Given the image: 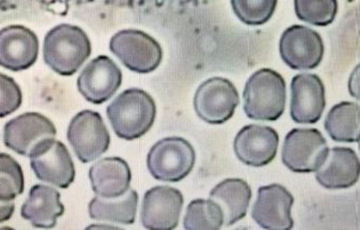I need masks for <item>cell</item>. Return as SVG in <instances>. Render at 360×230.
Masks as SVG:
<instances>
[{"label":"cell","instance_id":"cell-1","mask_svg":"<svg viewBox=\"0 0 360 230\" xmlns=\"http://www.w3.org/2000/svg\"><path fill=\"white\" fill-rule=\"evenodd\" d=\"M107 115L117 137L128 141L136 140L153 126L155 101L141 88H129L112 101Z\"/></svg>","mask_w":360,"mask_h":230},{"label":"cell","instance_id":"cell-2","mask_svg":"<svg viewBox=\"0 0 360 230\" xmlns=\"http://www.w3.org/2000/svg\"><path fill=\"white\" fill-rule=\"evenodd\" d=\"M91 53L92 46L88 35L75 25H57L44 37V62L59 75H74Z\"/></svg>","mask_w":360,"mask_h":230},{"label":"cell","instance_id":"cell-3","mask_svg":"<svg viewBox=\"0 0 360 230\" xmlns=\"http://www.w3.org/2000/svg\"><path fill=\"white\" fill-rule=\"evenodd\" d=\"M243 109L248 118L276 121L285 113L287 86L281 74L271 69L255 72L245 83Z\"/></svg>","mask_w":360,"mask_h":230},{"label":"cell","instance_id":"cell-4","mask_svg":"<svg viewBox=\"0 0 360 230\" xmlns=\"http://www.w3.org/2000/svg\"><path fill=\"white\" fill-rule=\"evenodd\" d=\"M196 161V154L188 141L170 137L158 141L148 154L147 165L156 180L179 182L190 175Z\"/></svg>","mask_w":360,"mask_h":230},{"label":"cell","instance_id":"cell-5","mask_svg":"<svg viewBox=\"0 0 360 230\" xmlns=\"http://www.w3.org/2000/svg\"><path fill=\"white\" fill-rule=\"evenodd\" d=\"M110 50L130 71L149 74L160 67L162 48L151 36L139 29H124L110 40Z\"/></svg>","mask_w":360,"mask_h":230},{"label":"cell","instance_id":"cell-6","mask_svg":"<svg viewBox=\"0 0 360 230\" xmlns=\"http://www.w3.org/2000/svg\"><path fill=\"white\" fill-rule=\"evenodd\" d=\"M327 140L316 128H294L283 145V163L294 172H316L329 153Z\"/></svg>","mask_w":360,"mask_h":230},{"label":"cell","instance_id":"cell-7","mask_svg":"<svg viewBox=\"0 0 360 230\" xmlns=\"http://www.w3.org/2000/svg\"><path fill=\"white\" fill-rule=\"evenodd\" d=\"M56 135V128L46 116L25 113L6 122L4 142L18 155L30 158L46 143L54 140Z\"/></svg>","mask_w":360,"mask_h":230},{"label":"cell","instance_id":"cell-8","mask_svg":"<svg viewBox=\"0 0 360 230\" xmlns=\"http://www.w3.org/2000/svg\"><path fill=\"white\" fill-rule=\"evenodd\" d=\"M67 138L82 163L98 159L107 153L111 143L109 130L101 114L90 109L80 111L71 120Z\"/></svg>","mask_w":360,"mask_h":230},{"label":"cell","instance_id":"cell-9","mask_svg":"<svg viewBox=\"0 0 360 230\" xmlns=\"http://www.w3.org/2000/svg\"><path fill=\"white\" fill-rule=\"evenodd\" d=\"M238 104L237 88L226 78H211L201 83L195 93V111L207 123H224L233 117Z\"/></svg>","mask_w":360,"mask_h":230},{"label":"cell","instance_id":"cell-10","mask_svg":"<svg viewBox=\"0 0 360 230\" xmlns=\"http://www.w3.org/2000/svg\"><path fill=\"white\" fill-rule=\"evenodd\" d=\"M281 59L292 69H313L321 65L325 54L323 38L304 25L288 27L279 42Z\"/></svg>","mask_w":360,"mask_h":230},{"label":"cell","instance_id":"cell-11","mask_svg":"<svg viewBox=\"0 0 360 230\" xmlns=\"http://www.w3.org/2000/svg\"><path fill=\"white\" fill-rule=\"evenodd\" d=\"M120 67L108 56H98L84 67L77 79L80 94L93 104H103L122 86Z\"/></svg>","mask_w":360,"mask_h":230},{"label":"cell","instance_id":"cell-12","mask_svg":"<svg viewBox=\"0 0 360 230\" xmlns=\"http://www.w3.org/2000/svg\"><path fill=\"white\" fill-rule=\"evenodd\" d=\"M184 196L171 187H156L143 197L141 221L146 229L173 230L179 226Z\"/></svg>","mask_w":360,"mask_h":230},{"label":"cell","instance_id":"cell-13","mask_svg":"<svg viewBox=\"0 0 360 230\" xmlns=\"http://www.w3.org/2000/svg\"><path fill=\"white\" fill-rule=\"evenodd\" d=\"M293 204V196L283 185L260 187L257 200L252 208V218L262 229H292L294 226L291 216Z\"/></svg>","mask_w":360,"mask_h":230},{"label":"cell","instance_id":"cell-14","mask_svg":"<svg viewBox=\"0 0 360 230\" xmlns=\"http://www.w3.org/2000/svg\"><path fill=\"white\" fill-rule=\"evenodd\" d=\"M30 159L32 170L42 182L65 189L75 180V165L61 141H50Z\"/></svg>","mask_w":360,"mask_h":230},{"label":"cell","instance_id":"cell-15","mask_svg":"<svg viewBox=\"0 0 360 230\" xmlns=\"http://www.w3.org/2000/svg\"><path fill=\"white\" fill-rule=\"evenodd\" d=\"M326 109L323 82L315 74H300L292 79V120L300 124H315L321 120Z\"/></svg>","mask_w":360,"mask_h":230},{"label":"cell","instance_id":"cell-16","mask_svg":"<svg viewBox=\"0 0 360 230\" xmlns=\"http://www.w3.org/2000/svg\"><path fill=\"white\" fill-rule=\"evenodd\" d=\"M279 136L274 128L250 124L235 137L234 151L239 161L253 168L268 165L276 157Z\"/></svg>","mask_w":360,"mask_h":230},{"label":"cell","instance_id":"cell-17","mask_svg":"<svg viewBox=\"0 0 360 230\" xmlns=\"http://www.w3.org/2000/svg\"><path fill=\"white\" fill-rule=\"evenodd\" d=\"M39 41L23 25L4 27L0 33V65L13 72L30 69L37 60Z\"/></svg>","mask_w":360,"mask_h":230},{"label":"cell","instance_id":"cell-18","mask_svg":"<svg viewBox=\"0 0 360 230\" xmlns=\"http://www.w3.org/2000/svg\"><path fill=\"white\" fill-rule=\"evenodd\" d=\"M360 160L354 149L333 147L316 170L317 182L328 189H345L359 182Z\"/></svg>","mask_w":360,"mask_h":230},{"label":"cell","instance_id":"cell-19","mask_svg":"<svg viewBox=\"0 0 360 230\" xmlns=\"http://www.w3.org/2000/svg\"><path fill=\"white\" fill-rule=\"evenodd\" d=\"M65 210L59 191L46 185L36 184L30 189L29 197L21 206L20 215L36 229H51Z\"/></svg>","mask_w":360,"mask_h":230},{"label":"cell","instance_id":"cell-20","mask_svg":"<svg viewBox=\"0 0 360 230\" xmlns=\"http://www.w3.org/2000/svg\"><path fill=\"white\" fill-rule=\"evenodd\" d=\"M93 191L99 197L113 199L124 195L130 189L132 174L122 158L99 160L89 170Z\"/></svg>","mask_w":360,"mask_h":230},{"label":"cell","instance_id":"cell-21","mask_svg":"<svg viewBox=\"0 0 360 230\" xmlns=\"http://www.w3.org/2000/svg\"><path fill=\"white\" fill-rule=\"evenodd\" d=\"M210 199L219 204L224 225L231 226L247 216L252 199L251 187L243 179H226L212 189Z\"/></svg>","mask_w":360,"mask_h":230},{"label":"cell","instance_id":"cell-22","mask_svg":"<svg viewBox=\"0 0 360 230\" xmlns=\"http://www.w3.org/2000/svg\"><path fill=\"white\" fill-rule=\"evenodd\" d=\"M139 194L130 189L124 195L113 199L95 197L89 203V216L93 220L109 221L120 224H134L136 219Z\"/></svg>","mask_w":360,"mask_h":230},{"label":"cell","instance_id":"cell-23","mask_svg":"<svg viewBox=\"0 0 360 230\" xmlns=\"http://www.w3.org/2000/svg\"><path fill=\"white\" fill-rule=\"evenodd\" d=\"M325 128L336 142H357L360 138V105L347 101L338 103L328 114Z\"/></svg>","mask_w":360,"mask_h":230},{"label":"cell","instance_id":"cell-24","mask_svg":"<svg viewBox=\"0 0 360 230\" xmlns=\"http://www.w3.org/2000/svg\"><path fill=\"white\" fill-rule=\"evenodd\" d=\"M224 224V212L213 200L197 199L188 204L184 218V229L218 230Z\"/></svg>","mask_w":360,"mask_h":230},{"label":"cell","instance_id":"cell-25","mask_svg":"<svg viewBox=\"0 0 360 230\" xmlns=\"http://www.w3.org/2000/svg\"><path fill=\"white\" fill-rule=\"evenodd\" d=\"M298 19L317 27H327L335 19L338 0H294Z\"/></svg>","mask_w":360,"mask_h":230},{"label":"cell","instance_id":"cell-26","mask_svg":"<svg viewBox=\"0 0 360 230\" xmlns=\"http://www.w3.org/2000/svg\"><path fill=\"white\" fill-rule=\"evenodd\" d=\"M0 200L1 204L8 205L22 195L25 179L21 166L10 155L4 153L0 155Z\"/></svg>","mask_w":360,"mask_h":230},{"label":"cell","instance_id":"cell-27","mask_svg":"<svg viewBox=\"0 0 360 230\" xmlns=\"http://www.w3.org/2000/svg\"><path fill=\"white\" fill-rule=\"evenodd\" d=\"M278 0H231L235 15L248 25H262L274 14Z\"/></svg>","mask_w":360,"mask_h":230},{"label":"cell","instance_id":"cell-28","mask_svg":"<svg viewBox=\"0 0 360 230\" xmlns=\"http://www.w3.org/2000/svg\"><path fill=\"white\" fill-rule=\"evenodd\" d=\"M1 107H0V117L11 115L19 109L22 102V94L18 84L8 77L1 74Z\"/></svg>","mask_w":360,"mask_h":230},{"label":"cell","instance_id":"cell-29","mask_svg":"<svg viewBox=\"0 0 360 230\" xmlns=\"http://www.w3.org/2000/svg\"><path fill=\"white\" fill-rule=\"evenodd\" d=\"M348 88L351 96L360 101V63L349 78Z\"/></svg>","mask_w":360,"mask_h":230},{"label":"cell","instance_id":"cell-30","mask_svg":"<svg viewBox=\"0 0 360 230\" xmlns=\"http://www.w3.org/2000/svg\"><path fill=\"white\" fill-rule=\"evenodd\" d=\"M357 142H359V151H360V138L359 139V141H357Z\"/></svg>","mask_w":360,"mask_h":230}]
</instances>
